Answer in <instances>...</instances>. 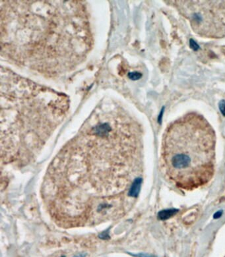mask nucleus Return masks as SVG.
Wrapping results in <instances>:
<instances>
[{"mask_svg": "<svg viewBox=\"0 0 225 257\" xmlns=\"http://www.w3.org/2000/svg\"><path fill=\"white\" fill-rule=\"evenodd\" d=\"M142 173L140 124L120 105L103 103L51 166L46 182L50 208L66 224L79 203L72 225L108 218L131 203L124 193L130 197Z\"/></svg>", "mask_w": 225, "mask_h": 257, "instance_id": "nucleus-1", "label": "nucleus"}, {"mask_svg": "<svg viewBox=\"0 0 225 257\" xmlns=\"http://www.w3.org/2000/svg\"><path fill=\"white\" fill-rule=\"evenodd\" d=\"M1 53L46 74L66 73L85 59L92 35L85 6L74 1H1Z\"/></svg>", "mask_w": 225, "mask_h": 257, "instance_id": "nucleus-2", "label": "nucleus"}, {"mask_svg": "<svg viewBox=\"0 0 225 257\" xmlns=\"http://www.w3.org/2000/svg\"><path fill=\"white\" fill-rule=\"evenodd\" d=\"M68 109L64 94L2 68V149L6 155L41 146Z\"/></svg>", "mask_w": 225, "mask_h": 257, "instance_id": "nucleus-3", "label": "nucleus"}, {"mask_svg": "<svg viewBox=\"0 0 225 257\" xmlns=\"http://www.w3.org/2000/svg\"><path fill=\"white\" fill-rule=\"evenodd\" d=\"M216 141L213 127L198 113L171 122L164 132L160 160L166 180L186 192L209 184L216 170Z\"/></svg>", "mask_w": 225, "mask_h": 257, "instance_id": "nucleus-4", "label": "nucleus"}, {"mask_svg": "<svg viewBox=\"0 0 225 257\" xmlns=\"http://www.w3.org/2000/svg\"><path fill=\"white\" fill-rule=\"evenodd\" d=\"M171 2L197 35L212 39L225 37V1Z\"/></svg>", "mask_w": 225, "mask_h": 257, "instance_id": "nucleus-5", "label": "nucleus"}, {"mask_svg": "<svg viewBox=\"0 0 225 257\" xmlns=\"http://www.w3.org/2000/svg\"><path fill=\"white\" fill-rule=\"evenodd\" d=\"M85 254H78V255H76V256H73V257H85Z\"/></svg>", "mask_w": 225, "mask_h": 257, "instance_id": "nucleus-6", "label": "nucleus"}, {"mask_svg": "<svg viewBox=\"0 0 225 257\" xmlns=\"http://www.w3.org/2000/svg\"><path fill=\"white\" fill-rule=\"evenodd\" d=\"M62 257H65V256H62Z\"/></svg>", "mask_w": 225, "mask_h": 257, "instance_id": "nucleus-7", "label": "nucleus"}, {"mask_svg": "<svg viewBox=\"0 0 225 257\" xmlns=\"http://www.w3.org/2000/svg\"><path fill=\"white\" fill-rule=\"evenodd\" d=\"M225 257V256H224Z\"/></svg>", "mask_w": 225, "mask_h": 257, "instance_id": "nucleus-8", "label": "nucleus"}]
</instances>
